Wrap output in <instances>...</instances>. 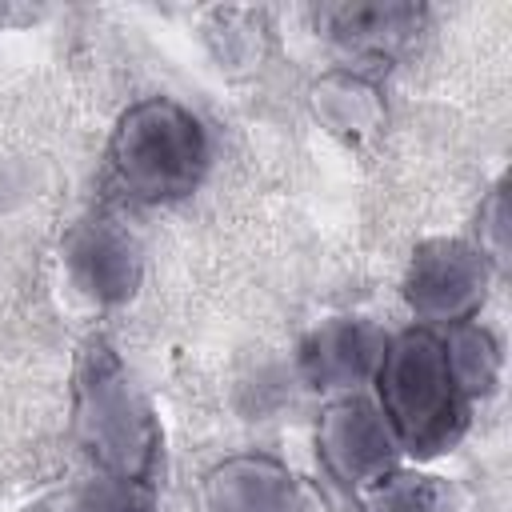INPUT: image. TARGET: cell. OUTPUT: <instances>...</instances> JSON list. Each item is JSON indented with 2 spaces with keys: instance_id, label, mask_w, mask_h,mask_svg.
<instances>
[{
  "instance_id": "obj_1",
  "label": "cell",
  "mask_w": 512,
  "mask_h": 512,
  "mask_svg": "<svg viewBox=\"0 0 512 512\" xmlns=\"http://www.w3.org/2000/svg\"><path fill=\"white\" fill-rule=\"evenodd\" d=\"M68 428L72 444L100 476L152 484L164 432L108 336H88L76 352Z\"/></svg>"
},
{
  "instance_id": "obj_2",
  "label": "cell",
  "mask_w": 512,
  "mask_h": 512,
  "mask_svg": "<svg viewBox=\"0 0 512 512\" xmlns=\"http://www.w3.org/2000/svg\"><path fill=\"white\" fill-rule=\"evenodd\" d=\"M376 380V408L388 420L400 452L432 460L460 444L468 428V400L452 376L444 336L412 324L384 340Z\"/></svg>"
},
{
  "instance_id": "obj_3",
  "label": "cell",
  "mask_w": 512,
  "mask_h": 512,
  "mask_svg": "<svg viewBox=\"0 0 512 512\" xmlns=\"http://www.w3.org/2000/svg\"><path fill=\"white\" fill-rule=\"evenodd\" d=\"M208 168L204 124L172 96L128 104L108 136V172L136 204L184 200Z\"/></svg>"
},
{
  "instance_id": "obj_4",
  "label": "cell",
  "mask_w": 512,
  "mask_h": 512,
  "mask_svg": "<svg viewBox=\"0 0 512 512\" xmlns=\"http://www.w3.org/2000/svg\"><path fill=\"white\" fill-rule=\"evenodd\" d=\"M492 264L484 252L456 236H432L412 248V260L404 268V304L412 316L428 324H464L480 312L488 296Z\"/></svg>"
},
{
  "instance_id": "obj_5",
  "label": "cell",
  "mask_w": 512,
  "mask_h": 512,
  "mask_svg": "<svg viewBox=\"0 0 512 512\" xmlns=\"http://www.w3.org/2000/svg\"><path fill=\"white\" fill-rule=\"evenodd\" d=\"M316 456L328 480H336L344 492L360 496L376 480L400 468V444L380 416V408L356 392L336 396L320 408L316 420Z\"/></svg>"
},
{
  "instance_id": "obj_6",
  "label": "cell",
  "mask_w": 512,
  "mask_h": 512,
  "mask_svg": "<svg viewBox=\"0 0 512 512\" xmlns=\"http://www.w3.org/2000/svg\"><path fill=\"white\" fill-rule=\"evenodd\" d=\"M200 512H332L328 496L268 452L216 460L196 488Z\"/></svg>"
},
{
  "instance_id": "obj_7",
  "label": "cell",
  "mask_w": 512,
  "mask_h": 512,
  "mask_svg": "<svg viewBox=\"0 0 512 512\" xmlns=\"http://www.w3.org/2000/svg\"><path fill=\"white\" fill-rule=\"evenodd\" d=\"M64 268L92 304H124L144 276L140 240L112 216H88L64 240Z\"/></svg>"
},
{
  "instance_id": "obj_8",
  "label": "cell",
  "mask_w": 512,
  "mask_h": 512,
  "mask_svg": "<svg viewBox=\"0 0 512 512\" xmlns=\"http://www.w3.org/2000/svg\"><path fill=\"white\" fill-rule=\"evenodd\" d=\"M384 328L364 316H332L316 324L296 352L300 376L316 392H356L364 384L384 352Z\"/></svg>"
},
{
  "instance_id": "obj_9",
  "label": "cell",
  "mask_w": 512,
  "mask_h": 512,
  "mask_svg": "<svg viewBox=\"0 0 512 512\" xmlns=\"http://www.w3.org/2000/svg\"><path fill=\"white\" fill-rule=\"evenodd\" d=\"M320 28L352 60H392L420 36L424 8L408 0L332 4V8H320Z\"/></svg>"
},
{
  "instance_id": "obj_10",
  "label": "cell",
  "mask_w": 512,
  "mask_h": 512,
  "mask_svg": "<svg viewBox=\"0 0 512 512\" xmlns=\"http://www.w3.org/2000/svg\"><path fill=\"white\" fill-rule=\"evenodd\" d=\"M312 112L344 140H364L380 128L384 120V100L380 88L352 72V68H336L328 76H320L312 84Z\"/></svg>"
},
{
  "instance_id": "obj_11",
  "label": "cell",
  "mask_w": 512,
  "mask_h": 512,
  "mask_svg": "<svg viewBox=\"0 0 512 512\" xmlns=\"http://www.w3.org/2000/svg\"><path fill=\"white\" fill-rule=\"evenodd\" d=\"M28 512H156L152 484H132L116 476H88L44 492Z\"/></svg>"
},
{
  "instance_id": "obj_12",
  "label": "cell",
  "mask_w": 512,
  "mask_h": 512,
  "mask_svg": "<svg viewBox=\"0 0 512 512\" xmlns=\"http://www.w3.org/2000/svg\"><path fill=\"white\" fill-rule=\"evenodd\" d=\"M444 348H448L452 376H456V384H460V392H464L468 404H476V400H484V396L496 392L504 356H500L496 336H492L484 324H476V320L456 324V328L444 336Z\"/></svg>"
},
{
  "instance_id": "obj_13",
  "label": "cell",
  "mask_w": 512,
  "mask_h": 512,
  "mask_svg": "<svg viewBox=\"0 0 512 512\" xmlns=\"http://www.w3.org/2000/svg\"><path fill=\"white\" fill-rule=\"evenodd\" d=\"M360 512H456V496L440 476L396 468L360 492Z\"/></svg>"
},
{
  "instance_id": "obj_14",
  "label": "cell",
  "mask_w": 512,
  "mask_h": 512,
  "mask_svg": "<svg viewBox=\"0 0 512 512\" xmlns=\"http://www.w3.org/2000/svg\"><path fill=\"white\" fill-rule=\"evenodd\" d=\"M512 216H508V184L500 180L492 192H488V200L480 204V216H476V232H480V252H484V260L488 264H508V236H512V224H508Z\"/></svg>"
}]
</instances>
